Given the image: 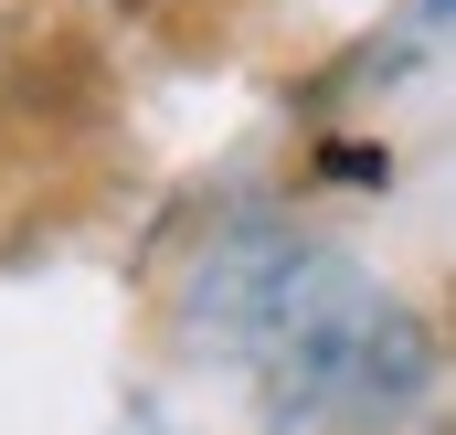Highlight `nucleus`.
Instances as JSON below:
<instances>
[]
</instances>
